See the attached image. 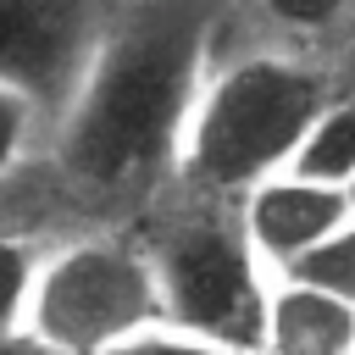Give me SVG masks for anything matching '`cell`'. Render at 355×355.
Here are the masks:
<instances>
[{"label":"cell","mask_w":355,"mask_h":355,"mask_svg":"<svg viewBox=\"0 0 355 355\" xmlns=\"http://www.w3.org/2000/svg\"><path fill=\"white\" fill-rule=\"evenodd\" d=\"M222 0H116L94 67L50 133L55 183L83 205H139L178 183L183 133L205 94Z\"/></svg>","instance_id":"6da1fadb"},{"label":"cell","mask_w":355,"mask_h":355,"mask_svg":"<svg viewBox=\"0 0 355 355\" xmlns=\"http://www.w3.org/2000/svg\"><path fill=\"white\" fill-rule=\"evenodd\" d=\"M338 100L333 78L288 50H250L211 67L183 133L178 183L211 200H244L255 183L294 166L316 116Z\"/></svg>","instance_id":"7a4b0ae2"},{"label":"cell","mask_w":355,"mask_h":355,"mask_svg":"<svg viewBox=\"0 0 355 355\" xmlns=\"http://www.w3.org/2000/svg\"><path fill=\"white\" fill-rule=\"evenodd\" d=\"M144 250L155 261L166 327L261 349L266 300L277 277L255 255L239 222V200H211L183 189V200L166 205L161 222L144 233Z\"/></svg>","instance_id":"3957f363"},{"label":"cell","mask_w":355,"mask_h":355,"mask_svg":"<svg viewBox=\"0 0 355 355\" xmlns=\"http://www.w3.org/2000/svg\"><path fill=\"white\" fill-rule=\"evenodd\" d=\"M155 327H166V305L144 239L78 233L44 250L22 333L39 355H116Z\"/></svg>","instance_id":"277c9868"},{"label":"cell","mask_w":355,"mask_h":355,"mask_svg":"<svg viewBox=\"0 0 355 355\" xmlns=\"http://www.w3.org/2000/svg\"><path fill=\"white\" fill-rule=\"evenodd\" d=\"M116 0H0V83L28 94L50 133L78 100Z\"/></svg>","instance_id":"5b68a950"},{"label":"cell","mask_w":355,"mask_h":355,"mask_svg":"<svg viewBox=\"0 0 355 355\" xmlns=\"http://www.w3.org/2000/svg\"><path fill=\"white\" fill-rule=\"evenodd\" d=\"M349 216H355V205H349L344 189H327V183L294 178V172H277L239 200V222H244V233H250V244H255V255L266 261L272 277L294 272Z\"/></svg>","instance_id":"8992f818"},{"label":"cell","mask_w":355,"mask_h":355,"mask_svg":"<svg viewBox=\"0 0 355 355\" xmlns=\"http://www.w3.org/2000/svg\"><path fill=\"white\" fill-rule=\"evenodd\" d=\"M266 355H355V305L277 277L266 300Z\"/></svg>","instance_id":"52a82bcc"},{"label":"cell","mask_w":355,"mask_h":355,"mask_svg":"<svg viewBox=\"0 0 355 355\" xmlns=\"http://www.w3.org/2000/svg\"><path fill=\"white\" fill-rule=\"evenodd\" d=\"M288 172L349 194V183H355V94H338L316 116V128L305 133V144H300V155H294Z\"/></svg>","instance_id":"ba28073f"},{"label":"cell","mask_w":355,"mask_h":355,"mask_svg":"<svg viewBox=\"0 0 355 355\" xmlns=\"http://www.w3.org/2000/svg\"><path fill=\"white\" fill-rule=\"evenodd\" d=\"M39 266H44V250L28 233L0 227V349L22 344V333H28V305H33V288H39Z\"/></svg>","instance_id":"9c48e42d"},{"label":"cell","mask_w":355,"mask_h":355,"mask_svg":"<svg viewBox=\"0 0 355 355\" xmlns=\"http://www.w3.org/2000/svg\"><path fill=\"white\" fill-rule=\"evenodd\" d=\"M283 277L311 283V288H322V294H333V300L355 305V216H349L333 239H322V244H316L294 272H283Z\"/></svg>","instance_id":"30bf717a"},{"label":"cell","mask_w":355,"mask_h":355,"mask_svg":"<svg viewBox=\"0 0 355 355\" xmlns=\"http://www.w3.org/2000/svg\"><path fill=\"white\" fill-rule=\"evenodd\" d=\"M39 144H50V122H44V111H39L28 94H17V89L0 83V183L17 178Z\"/></svg>","instance_id":"8fae6325"},{"label":"cell","mask_w":355,"mask_h":355,"mask_svg":"<svg viewBox=\"0 0 355 355\" xmlns=\"http://www.w3.org/2000/svg\"><path fill=\"white\" fill-rule=\"evenodd\" d=\"M255 6L266 11V22H272V28L311 39V33L338 28V22L349 17V6H355V0H255Z\"/></svg>","instance_id":"7c38bea8"},{"label":"cell","mask_w":355,"mask_h":355,"mask_svg":"<svg viewBox=\"0 0 355 355\" xmlns=\"http://www.w3.org/2000/svg\"><path fill=\"white\" fill-rule=\"evenodd\" d=\"M116 355H266V349H244V344H222V338H200L183 327H155L133 344H122Z\"/></svg>","instance_id":"4fadbf2b"},{"label":"cell","mask_w":355,"mask_h":355,"mask_svg":"<svg viewBox=\"0 0 355 355\" xmlns=\"http://www.w3.org/2000/svg\"><path fill=\"white\" fill-rule=\"evenodd\" d=\"M349 205H355V183H349Z\"/></svg>","instance_id":"5bb4252c"}]
</instances>
